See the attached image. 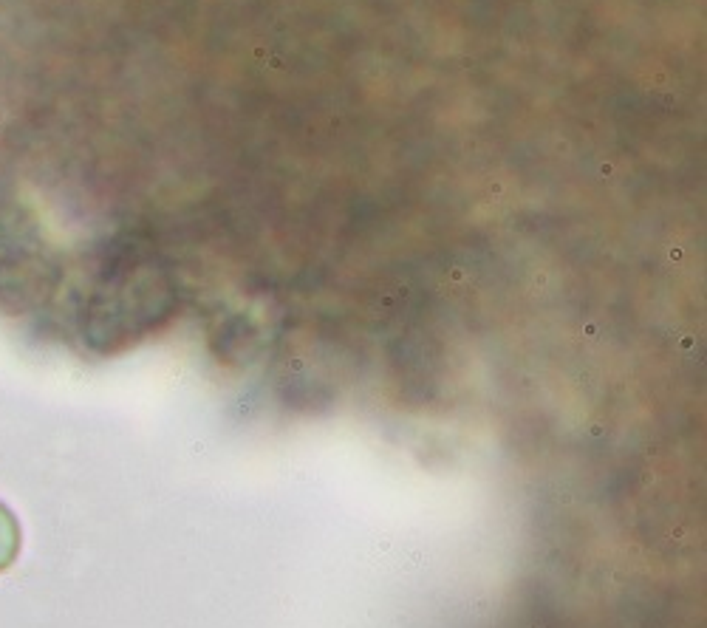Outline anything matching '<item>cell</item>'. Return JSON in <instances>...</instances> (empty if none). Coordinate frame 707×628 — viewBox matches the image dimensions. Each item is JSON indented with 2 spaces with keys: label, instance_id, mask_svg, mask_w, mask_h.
Segmentation results:
<instances>
[{
  "label": "cell",
  "instance_id": "6da1fadb",
  "mask_svg": "<svg viewBox=\"0 0 707 628\" xmlns=\"http://www.w3.org/2000/svg\"><path fill=\"white\" fill-rule=\"evenodd\" d=\"M17 552V527L12 521V515L0 507V569L9 566V561L15 558Z\"/></svg>",
  "mask_w": 707,
  "mask_h": 628
}]
</instances>
